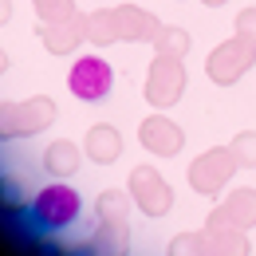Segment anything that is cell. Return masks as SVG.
I'll use <instances>...</instances> for the list:
<instances>
[{"label": "cell", "mask_w": 256, "mask_h": 256, "mask_svg": "<svg viewBox=\"0 0 256 256\" xmlns=\"http://www.w3.org/2000/svg\"><path fill=\"white\" fill-rule=\"evenodd\" d=\"M126 209H130V197H126V193H118V190H110V193L98 197L95 217H98V221H110V224H122V221H126Z\"/></svg>", "instance_id": "17"}, {"label": "cell", "mask_w": 256, "mask_h": 256, "mask_svg": "<svg viewBox=\"0 0 256 256\" xmlns=\"http://www.w3.org/2000/svg\"><path fill=\"white\" fill-rule=\"evenodd\" d=\"M232 170H236V158H232L228 146L209 150V154H201V158L190 166V186L197 193H205V197H217V193L224 190V182L232 178Z\"/></svg>", "instance_id": "6"}, {"label": "cell", "mask_w": 256, "mask_h": 256, "mask_svg": "<svg viewBox=\"0 0 256 256\" xmlns=\"http://www.w3.org/2000/svg\"><path fill=\"white\" fill-rule=\"evenodd\" d=\"M83 213V197L64 186V182H52L32 197L28 205V217H32L36 228H48V232H60V228H71Z\"/></svg>", "instance_id": "1"}, {"label": "cell", "mask_w": 256, "mask_h": 256, "mask_svg": "<svg viewBox=\"0 0 256 256\" xmlns=\"http://www.w3.org/2000/svg\"><path fill=\"white\" fill-rule=\"evenodd\" d=\"M4 67H8V56H4V52H0V71H4Z\"/></svg>", "instance_id": "25"}, {"label": "cell", "mask_w": 256, "mask_h": 256, "mask_svg": "<svg viewBox=\"0 0 256 256\" xmlns=\"http://www.w3.org/2000/svg\"><path fill=\"white\" fill-rule=\"evenodd\" d=\"M32 8L52 24V20H67V16H75V8H71V0H32Z\"/></svg>", "instance_id": "21"}, {"label": "cell", "mask_w": 256, "mask_h": 256, "mask_svg": "<svg viewBox=\"0 0 256 256\" xmlns=\"http://www.w3.org/2000/svg\"><path fill=\"white\" fill-rule=\"evenodd\" d=\"M8 16H12V4H8V0H0V24H4Z\"/></svg>", "instance_id": "23"}, {"label": "cell", "mask_w": 256, "mask_h": 256, "mask_svg": "<svg viewBox=\"0 0 256 256\" xmlns=\"http://www.w3.org/2000/svg\"><path fill=\"white\" fill-rule=\"evenodd\" d=\"M232 32L256 44V8H240V12H236V24H232Z\"/></svg>", "instance_id": "22"}, {"label": "cell", "mask_w": 256, "mask_h": 256, "mask_svg": "<svg viewBox=\"0 0 256 256\" xmlns=\"http://www.w3.org/2000/svg\"><path fill=\"white\" fill-rule=\"evenodd\" d=\"M201 4H209V8H221L224 0H201Z\"/></svg>", "instance_id": "24"}, {"label": "cell", "mask_w": 256, "mask_h": 256, "mask_svg": "<svg viewBox=\"0 0 256 256\" xmlns=\"http://www.w3.org/2000/svg\"><path fill=\"white\" fill-rule=\"evenodd\" d=\"M252 64H256V44L244 40V36H232V40H224V44H217V48L209 52L205 75H209L217 87H232L240 75L252 71Z\"/></svg>", "instance_id": "2"}, {"label": "cell", "mask_w": 256, "mask_h": 256, "mask_svg": "<svg viewBox=\"0 0 256 256\" xmlns=\"http://www.w3.org/2000/svg\"><path fill=\"white\" fill-rule=\"evenodd\" d=\"M56 102L52 98H28V102H8L0 106V138H24L36 130L52 126Z\"/></svg>", "instance_id": "4"}, {"label": "cell", "mask_w": 256, "mask_h": 256, "mask_svg": "<svg viewBox=\"0 0 256 256\" xmlns=\"http://www.w3.org/2000/svg\"><path fill=\"white\" fill-rule=\"evenodd\" d=\"M217 213H221L224 221L240 224V228H252V224H256V190H252V186L232 190L228 197H224V205H217Z\"/></svg>", "instance_id": "12"}, {"label": "cell", "mask_w": 256, "mask_h": 256, "mask_svg": "<svg viewBox=\"0 0 256 256\" xmlns=\"http://www.w3.org/2000/svg\"><path fill=\"white\" fill-rule=\"evenodd\" d=\"M130 197L138 201V209H142L146 217H162V213H170V205H174V190L162 182V174L150 170V166H138V170L130 174Z\"/></svg>", "instance_id": "7"}, {"label": "cell", "mask_w": 256, "mask_h": 256, "mask_svg": "<svg viewBox=\"0 0 256 256\" xmlns=\"http://www.w3.org/2000/svg\"><path fill=\"white\" fill-rule=\"evenodd\" d=\"M67 87L83 102H102L110 95V87H114V67L102 56H79L71 64V71H67Z\"/></svg>", "instance_id": "3"}, {"label": "cell", "mask_w": 256, "mask_h": 256, "mask_svg": "<svg viewBox=\"0 0 256 256\" xmlns=\"http://www.w3.org/2000/svg\"><path fill=\"white\" fill-rule=\"evenodd\" d=\"M83 252L87 256H126V232H122V224L102 221L95 228V236L83 244Z\"/></svg>", "instance_id": "14"}, {"label": "cell", "mask_w": 256, "mask_h": 256, "mask_svg": "<svg viewBox=\"0 0 256 256\" xmlns=\"http://www.w3.org/2000/svg\"><path fill=\"white\" fill-rule=\"evenodd\" d=\"M138 138H142V146H146L150 154H158V158H174V154L182 150V130L174 126L170 118H162V114L146 118L142 130H138Z\"/></svg>", "instance_id": "9"}, {"label": "cell", "mask_w": 256, "mask_h": 256, "mask_svg": "<svg viewBox=\"0 0 256 256\" xmlns=\"http://www.w3.org/2000/svg\"><path fill=\"white\" fill-rule=\"evenodd\" d=\"M186 91V67L174 56H158L146 71V98L154 106H174Z\"/></svg>", "instance_id": "5"}, {"label": "cell", "mask_w": 256, "mask_h": 256, "mask_svg": "<svg viewBox=\"0 0 256 256\" xmlns=\"http://www.w3.org/2000/svg\"><path fill=\"white\" fill-rule=\"evenodd\" d=\"M228 150H232L236 166H248V170H256V130H240V134L228 142Z\"/></svg>", "instance_id": "20"}, {"label": "cell", "mask_w": 256, "mask_h": 256, "mask_svg": "<svg viewBox=\"0 0 256 256\" xmlns=\"http://www.w3.org/2000/svg\"><path fill=\"white\" fill-rule=\"evenodd\" d=\"M154 48H158V56L182 60V56L190 52V32H182V28H162V32L154 36Z\"/></svg>", "instance_id": "18"}, {"label": "cell", "mask_w": 256, "mask_h": 256, "mask_svg": "<svg viewBox=\"0 0 256 256\" xmlns=\"http://www.w3.org/2000/svg\"><path fill=\"white\" fill-rule=\"evenodd\" d=\"M205 240H209V248L213 256H248V236H244V228L232 221H224L221 213L213 209L209 213V224H205Z\"/></svg>", "instance_id": "8"}, {"label": "cell", "mask_w": 256, "mask_h": 256, "mask_svg": "<svg viewBox=\"0 0 256 256\" xmlns=\"http://www.w3.org/2000/svg\"><path fill=\"white\" fill-rule=\"evenodd\" d=\"M79 40H87V16H67V20H52L44 28V48L52 56H67Z\"/></svg>", "instance_id": "10"}, {"label": "cell", "mask_w": 256, "mask_h": 256, "mask_svg": "<svg viewBox=\"0 0 256 256\" xmlns=\"http://www.w3.org/2000/svg\"><path fill=\"white\" fill-rule=\"evenodd\" d=\"M79 162H83V154H79L75 142H52V146L44 150V170H48L52 178H60V182L79 170Z\"/></svg>", "instance_id": "13"}, {"label": "cell", "mask_w": 256, "mask_h": 256, "mask_svg": "<svg viewBox=\"0 0 256 256\" xmlns=\"http://www.w3.org/2000/svg\"><path fill=\"white\" fill-rule=\"evenodd\" d=\"M162 24L142 8H114V36L118 40H154Z\"/></svg>", "instance_id": "11"}, {"label": "cell", "mask_w": 256, "mask_h": 256, "mask_svg": "<svg viewBox=\"0 0 256 256\" xmlns=\"http://www.w3.org/2000/svg\"><path fill=\"white\" fill-rule=\"evenodd\" d=\"M118 150H122V138L114 134V126H106V122H98V126H91V134H87V158L91 162H114L118 158Z\"/></svg>", "instance_id": "15"}, {"label": "cell", "mask_w": 256, "mask_h": 256, "mask_svg": "<svg viewBox=\"0 0 256 256\" xmlns=\"http://www.w3.org/2000/svg\"><path fill=\"white\" fill-rule=\"evenodd\" d=\"M170 256H213V248H209L205 232H182L170 240Z\"/></svg>", "instance_id": "19"}, {"label": "cell", "mask_w": 256, "mask_h": 256, "mask_svg": "<svg viewBox=\"0 0 256 256\" xmlns=\"http://www.w3.org/2000/svg\"><path fill=\"white\" fill-rule=\"evenodd\" d=\"M28 205H32V197L20 178H0V209L4 213H24Z\"/></svg>", "instance_id": "16"}]
</instances>
